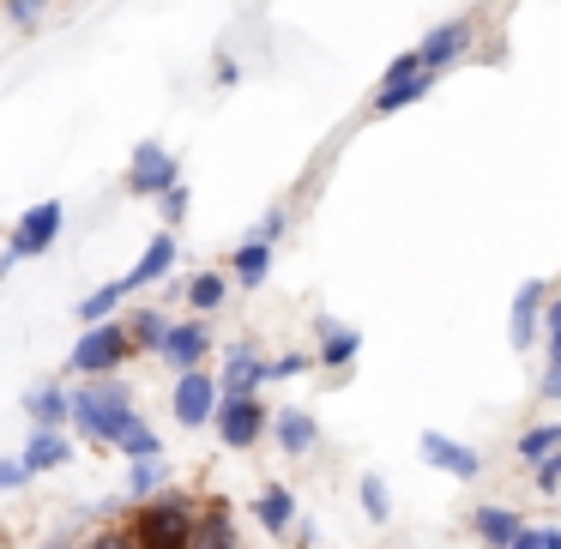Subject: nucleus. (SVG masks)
<instances>
[{
	"mask_svg": "<svg viewBox=\"0 0 561 549\" xmlns=\"http://www.w3.org/2000/svg\"><path fill=\"white\" fill-rule=\"evenodd\" d=\"M134 392L122 387V380H91V387H79L73 392V423H79V435H91V441H103V447H122V435H127V423H134Z\"/></svg>",
	"mask_w": 561,
	"mask_h": 549,
	"instance_id": "f257e3e1",
	"label": "nucleus"
},
{
	"mask_svg": "<svg viewBox=\"0 0 561 549\" xmlns=\"http://www.w3.org/2000/svg\"><path fill=\"white\" fill-rule=\"evenodd\" d=\"M194 519H199V507L187 495H151L134 513V544L139 549H194Z\"/></svg>",
	"mask_w": 561,
	"mask_h": 549,
	"instance_id": "f03ea898",
	"label": "nucleus"
},
{
	"mask_svg": "<svg viewBox=\"0 0 561 549\" xmlns=\"http://www.w3.org/2000/svg\"><path fill=\"white\" fill-rule=\"evenodd\" d=\"M61 224H67V206H61V199H43V206H31L25 218L13 224V242H7V254H0V278H7V272H19L25 260L49 254L55 236H61Z\"/></svg>",
	"mask_w": 561,
	"mask_h": 549,
	"instance_id": "7ed1b4c3",
	"label": "nucleus"
},
{
	"mask_svg": "<svg viewBox=\"0 0 561 549\" xmlns=\"http://www.w3.org/2000/svg\"><path fill=\"white\" fill-rule=\"evenodd\" d=\"M127 344H134V332H127L122 320L85 327V332H79V344H73V356H67V368H73V375H98V380H110L115 368L127 363Z\"/></svg>",
	"mask_w": 561,
	"mask_h": 549,
	"instance_id": "20e7f679",
	"label": "nucleus"
},
{
	"mask_svg": "<svg viewBox=\"0 0 561 549\" xmlns=\"http://www.w3.org/2000/svg\"><path fill=\"white\" fill-rule=\"evenodd\" d=\"M170 187H182V163H175V151L158 146V139L134 146V163H127V194H134V199H163Z\"/></svg>",
	"mask_w": 561,
	"mask_h": 549,
	"instance_id": "39448f33",
	"label": "nucleus"
},
{
	"mask_svg": "<svg viewBox=\"0 0 561 549\" xmlns=\"http://www.w3.org/2000/svg\"><path fill=\"white\" fill-rule=\"evenodd\" d=\"M211 423H218L224 447L242 453V447H254V441L272 428V411L260 399H218V416H211Z\"/></svg>",
	"mask_w": 561,
	"mask_h": 549,
	"instance_id": "423d86ee",
	"label": "nucleus"
},
{
	"mask_svg": "<svg viewBox=\"0 0 561 549\" xmlns=\"http://www.w3.org/2000/svg\"><path fill=\"white\" fill-rule=\"evenodd\" d=\"M218 380L206 375V368H187V375H175V423L182 428H199L218 416Z\"/></svg>",
	"mask_w": 561,
	"mask_h": 549,
	"instance_id": "0eeeda50",
	"label": "nucleus"
},
{
	"mask_svg": "<svg viewBox=\"0 0 561 549\" xmlns=\"http://www.w3.org/2000/svg\"><path fill=\"white\" fill-rule=\"evenodd\" d=\"M465 49H471V19H447V25H435L416 43V61H423L428 73H440V67H453Z\"/></svg>",
	"mask_w": 561,
	"mask_h": 549,
	"instance_id": "6e6552de",
	"label": "nucleus"
},
{
	"mask_svg": "<svg viewBox=\"0 0 561 549\" xmlns=\"http://www.w3.org/2000/svg\"><path fill=\"white\" fill-rule=\"evenodd\" d=\"M423 459L435 465V471H447V477H465V483L483 471V453L465 447V441H453V435H440V428H428V435H423Z\"/></svg>",
	"mask_w": 561,
	"mask_h": 549,
	"instance_id": "1a4fd4ad",
	"label": "nucleus"
},
{
	"mask_svg": "<svg viewBox=\"0 0 561 549\" xmlns=\"http://www.w3.org/2000/svg\"><path fill=\"white\" fill-rule=\"evenodd\" d=\"M537 327H543V284L525 278V284H519V296H513V314H507V339H513V351H531V344H537Z\"/></svg>",
	"mask_w": 561,
	"mask_h": 549,
	"instance_id": "9d476101",
	"label": "nucleus"
},
{
	"mask_svg": "<svg viewBox=\"0 0 561 549\" xmlns=\"http://www.w3.org/2000/svg\"><path fill=\"white\" fill-rule=\"evenodd\" d=\"M254 387H266V356H254L248 344H236L224 356V399H254Z\"/></svg>",
	"mask_w": 561,
	"mask_h": 549,
	"instance_id": "9b49d317",
	"label": "nucleus"
},
{
	"mask_svg": "<svg viewBox=\"0 0 561 549\" xmlns=\"http://www.w3.org/2000/svg\"><path fill=\"white\" fill-rule=\"evenodd\" d=\"M206 351H211V332L199 327V320H175V327H170V344H163V363L187 375V368L206 363Z\"/></svg>",
	"mask_w": 561,
	"mask_h": 549,
	"instance_id": "f8f14e48",
	"label": "nucleus"
},
{
	"mask_svg": "<svg viewBox=\"0 0 561 549\" xmlns=\"http://www.w3.org/2000/svg\"><path fill=\"white\" fill-rule=\"evenodd\" d=\"M272 435H278V447L290 453V459H302V453L320 447V423L308 411H272Z\"/></svg>",
	"mask_w": 561,
	"mask_h": 549,
	"instance_id": "ddd939ff",
	"label": "nucleus"
},
{
	"mask_svg": "<svg viewBox=\"0 0 561 549\" xmlns=\"http://www.w3.org/2000/svg\"><path fill=\"white\" fill-rule=\"evenodd\" d=\"M170 266H175V236L163 230V236H151V242H146V254H139V266L122 278V290H146V284H158Z\"/></svg>",
	"mask_w": 561,
	"mask_h": 549,
	"instance_id": "4468645a",
	"label": "nucleus"
},
{
	"mask_svg": "<svg viewBox=\"0 0 561 549\" xmlns=\"http://www.w3.org/2000/svg\"><path fill=\"white\" fill-rule=\"evenodd\" d=\"M254 519L266 525L272 537H290L296 531V495L284 483H266V489H260V501H254Z\"/></svg>",
	"mask_w": 561,
	"mask_h": 549,
	"instance_id": "2eb2a0df",
	"label": "nucleus"
},
{
	"mask_svg": "<svg viewBox=\"0 0 561 549\" xmlns=\"http://www.w3.org/2000/svg\"><path fill=\"white\" fill-rule=\"evenodd\" d=\"M194 549H242V544H236V519H230V507H224V501H206V507H199Z\"/></svg>",
	"mask_w": 561,
	"mask_h": 549,
	"instance_id": "dca6fc26",
	"label": "nucleus"
},
{
	"mask_svg": "<svg viewBox=\"0 0 561 549\" xmlns=\"http://www.w3.org/2000/svg\"><path fill=\"white\" fill-rule=\"evenodd\" d=\"M471 525H477V537H483L489 549H513V537L525 531L519 513H513V507H495V501H489V507H477Z\"/></svg>",
	"mask_w": 561,
	"mask_h": 549,
	"instance_id": "f3484780",
	"label": "nucleus"
},
{
	"mask_svg": "<svg viewBox=\"0 0 561 549\" xmlns=\"http://www.w3.org/2000/svg\"><path fill=\"white\" fill-rule=\"evenodd\" d=\"M25 416L37 428H61L67 416H73V392H61V387H37V392H25Z\"/></svg>",
	"mask_w": 561,
	"mask_h": 549,
	"instance_id": "a211bd4d",
	"label": "nucleus"
},
{
	"mask_svg": "<svg viewBox=\"0 0 561 549\" xmlns=\"http://www.w3.org/2000/svg\"><path fill=\"white\" fill-rule=\"evenodd\" d=\"M356 351H363V332L332 327V320L320 314V368H344V363H356Z\"/></svg>",
	"mask_w": 561,
	"mask_h": 549,
	"instance_id": "6ab92c4d",
	"label": "nucleus"
},
{
	"mask_svg": "<svg viewBox=\"0 0 561 549\" xmlns=\"http://www.w3.org/2000/svg\"><path fill=\"white\" fill-rule=\"evenodd\" d=\"M19 459H25L31 471H55V465H67V459H73V447H67V435H61V428H37V435L25 441V453H19Z\"/></svg>",
	"mask_w": 561,
	"mask_h": 549,
	"instance_id": "aec40b11",
	"label": "nucleus"
},
{
	"mask_svg": "<svg viewBox=\"0 0 561 549\" xmlns=\"http://www.w3.org/2000/svg\"><path fill=\"white\" fill-rule=\"evenodd\" d=\"M428 91H435V73H416V79H404V85H387V91H375V115H399V110H411V103H423Z\"/></svg>",
	"mask_w": 561,
	"mask_h": 549,
	"instance_id": "412c9836",
	"label": "nucleus"
},
{
	"mask_svg": "<svg viewBox=\"0 0 561 549\" xmlns=\"http://www.w3.org/2000/svg\"><path fill=\"white\" fill-rule=\"evenodd\" d=\"M163 483H170V465H163V453H158V459H134V471H127V495H134V501L163 495Z\"/></svg>",
	"mask_w": 561,
	"mask_h": 549,
	"instance_id": "4be33fe9",
	"label": "nucleus"
},
{
	"mask_svg": "<svg viewBox=\"0 0 561 549\" xmlns=\"http://www.w3.org/2000/svg\"><path fill=\"white\" fill-rule=\"evenodd\" d=\"M230 272H236L242 284H266V272H272V248H266V242H242V248L230 254Z\"/></svg>",
	"mask_w": 561,
	"mask_h": 549,
	"instance_id": "5701e85b",
	"label": "nucleus"
},
{
	"mask_svg": "<svg viewBox=\"0 0 561 549\" xmlns=\"http://www.w3.org/2000/svg\"><path fill=\"white\" fill-rule=\"evenodd\" d=\"M127 320H134V344H139V351H158L163 356V344H170V314L139 308V314H127Z\"/></svg>",
	"mask_w": 561,
	"mask_h": 549,
	"instance_id": "b1692460",
	"label": "nucleus"
},
{
	"mask_svg": "<svg viewBox=\"0 0 561 549\" xmlns=\"http://www.w3.org/2000/svg\"><path fill=\"white\" fill-rule=\"evenodd\" d=\"M122 302H127V290H122V278H115V284H103V290H91L85 302H79V320H91V327H103V320H110Z\"/></svg>",
	"mask_w": 561,
	"mask_h": 549,
	"instance_id": "393cba45",
	"label": "nucleus"
},
{
	"mask_svg": "<svg viewBox=\"0 0 561 549\" xmlns=\"http://www.w3.org/2000/svg\"><path fill=\"white\" fill-rule=\"evenodd\" d=\"M122 453H127V459H158V453H163L158 428H151L146 416H134V423H127V435H122Z\"/></svg>",
	"mask_w": 561,
	"mask_h": 549,
	"instance_id": "a878e982",
	"label": "nucleus"
},
{
	"mask_svg": "<svg viewBox=\"0 0 561 549\" xmlns=\"http://www.w3.org/2000/svg\"><path fill=\"white\" fill-rule=\"evenodd\" d=\"M363 513H368L375 525L392 519V489H387V477H375V471L363 477Z\"/></svg>",
	"mask_w": 561,
	"mask_h": 549,
	"instance_id": "bb28decb",
	"label": "nucleus"
},
{
	"mask_svg": "<svg viewBox=\"0 0 561 549\" xmlns=\"http://www.w3.org/2000/svg\"><path fill=\"white\" fill-rule=\"evenodd\" d=\"M549 453H561V423H543L531 428V435H519V459H549Z\"/></svg>",
	"mask_w": 561,
	"mask_h": 549,
	"instance_id": "cd10ccee",
	"label": "nucleus"
},
{
	"mask_svg": "<svg viewBox=\"0 0 561 549\" xmlns=\"http://www.w3.org/2000/svg\"><path fill=\"white\" fill-rule=\"evenodd\" d=\"M218 302H224V272H199V278L187 284V308H199V314H211Z\"/></svg>",
	"mask_w": 561,
	"mask_h": 549,
	"instance_id": "c85d7f7f",
	"label": "nucleus"
},
{
	"mask_svg": "<svg viewBox=\"0 0 561 549\" xmlns=\"http://www.w3.org/2000/svg\"><path fill=\"white\" fill-rule=\"evenodd\" d=\"M43 7L49 0H0V13H7V25H19V31H31L43 19Z\"/></svg>",
	"mask_w": 561,
	"mask_h": 549,
	"instance_id": "c756f323",
	"label": "nucleus"
},
{
	"mask_svg": "<svg viewBox=\"0 0 561 549\" xmlns=\"http://www.w3.org/2000/svg\"><path fill=\"white\" fill-rule=\"evenodd\" d=\"M416 73H423V61H416V49H404L399 61H392L387 73H380V91H387V85H404V79H416Z\"/></svg>",
	"mask_w": 561,
	"mask_h": 549,
	"instance_id": "7c9ffc66",
	"label": "nucleus"
},
{
	"mask_svg": "<svg viewBox=\"0 0 561 549\" xmlns=\"http://www.w3.org/2000/svg\"><path fill=\"white\" fill-rule=\"evenodd\" d=\"M531 483L543 489V495H556V489H561V453H549V459H537Z\"/></svg>",
	"mask_w": 561,
	"mask_h": 549,
	"instance_id": "2f4dec72",
	"label": "nucleus"
},
{
	"mask_svg": "<svg viewBox=\"0 0 561 549\" xmlns=\"http://www.w3.org/2000/svg\"><path fill=\"white\" fill-rule=\"evenodd\" d=\"M302 368H308V356H266V380H296V375H302Z\"/></svg>",
	"mask_w": 561,
	"mask_h": 549,
	"instance_id": "473e14b6",
	"label": "nucleus"
},
{
	"mask_svg": "<svg viewBox=\"0 0 561 549\" xmlns=\"http://www.w3.org/2000/svg\"><path fill=\"white\" fill-rule=\"evenodd\" d=\"M31 477H37V471H31L25 459H0V495H7V489H25Z\"/></svg>",
	"mask_w": 561,
	"mask_h": 549,
	"instance_id": "72a5a7b5",
	"label": "nucleus"
},
{
	"mask_svg": "<svg viewBox=\"0 0 561 549\" xmlns=\"http://www.w3.org/2000/svg\"><path fill=\"white\" fill-rule=\"evenodd\" d=\"M284 224H290V218H284V211H278V206H272V211H266V218H260V224H254V236H248V242H266V248H272V242H278V236H284Z\"/></svg>",
	"mask_w": 561,
	"mask_h": 549,
	"instance_id": "f704fd0d",
	"label": "nucleus"
},
{
	"mask_svg": "<svg viewBox=\"0 0 561 549\" xmlns=\"http://www.w3.org/2000/svg\"><path fill=\"white\" fill-rule=\"evenodd\" d=\"M543 327H549V363H561V302L543 308Z\"/></svg>",
	"mask_w": 561,
	"mask_h": 549,
	"instance_id": "c9c22d12",
	"label": "nucleus"
},
{
	"mask_svg": "<svg viewBox=\"0 0 561 549\" xmlns=\"http://www.w3.org/2000/svg\"><path fill=\"white\" fill-rule=\"evenodd\" d=\"M158 206H163V218H170V224H182V211H187V187H170V194H163Z\"/></svg>",
	"mask_w": 561,
	"mask_h": 549,
	"instance_id": "e433bc0d",
	"label": "nucleus"
},
{
	"mask_svg": "<svg viewBox=\"0 0 561 549\" xmlns=\"http://www.w3.org/2000/svg\"><path fill=\"white\" fill-rule=\"evenodd\" d=\"M85 549H139V544H134V537H127V531H98V537H91Z\"/></svg>",
	"mask_w": 561,
	"mask_h": 549,
	"instance_id": "4c0bfd02",
	"label": "nucleus"
},
{
	"mask_svg": "<svg viewBox=\"0 0 561 549\" xmlns=\"http://www.w3.org/2000/svg\"><path fill=\"white\" fill-rule=\"evenodd\" d=\"M543 537H549V531H531V525H525V531L513 537V549H543Z\"/></svg>",
	"mask_w": 561,
	"mask_h": 549,
	"instance_id": "58836bf2",
	"label": "nucleus"
},
{
	"mask_svg": "<svg viewBox=\"0 0 561 549\" xmlns=\"http://www.w3.org/2000/svg\"><path fill=\"white\" fill-rule=\"evenodd\" d=\"M543 399H561V363H549V375H543Z\"/></svg>",
	"mask_w": 561,
	"mask_h": 549,
	"instance_id": "ea45409f",
	"label": "nucleus"
},
{
	"mask_svg": "<svg viewBox=\"0 0 561 549\" xmlns=\"http://www.w3.org/2000/svg\"><path fill=\"white\" fill-rule=\"evenodd\" d=\"M236 79H242V67H236L230 55H224V61H218V85H236Z\"/></svg>",
	"mask_w": 561,
	"mask_h": 549,
	"instance_id": "a19ab883",
	"label": "nucleus"
},
{
	"mask_svg": "<svg viewBox=\"0 0 561 549\" xmlns=\"http://www.w3.org/2000/svg\"><path fill=\"white\" fill-rule=\"evenodd\" d=\"M543 549H561V531H549V537H543Z\"/></svg>",
	"mask_w": 561,
	"mask_h": 549,
	"instance_id": "79ce46f5",
	"label": "nucleus"
}]
</instances>
